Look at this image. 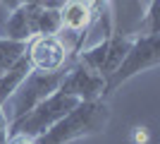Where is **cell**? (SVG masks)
Wrapping results in <instances>:
<instances>
[{"label": "cell", "instance_id": "obj_1", "mask_svg": "<svg viewBox=\"0 0 160 144\" xmlns=\"http://www.w3.org/2000/svg\"><path fill=\"white\" fill-rule=\"evenodd\" d=\"M108 123H110V106L105 99L79 101L65 118H60L53 127H48L43 135L33 139L36 144H72L77 139L105 132Z\"/></svg>", "mask_w": 160, "mask_h": 144}, {"label": "cell", "instance_id": "obj_2", "mask_svg": "<svg viewBox=\"0 0 160 144\" xmlns=\"http://www.w3.org/2000/svg\"><path fill=\"white\" fill-rule=\"evenodd\" d=\"M160 65V34H141L132 39V46L124 53L122 62L117 65L112 75L105 79V87H103V99L108 94H112L117 87H122L124 82H129L132 77L146 72V70H153Z\"/></svg>", "mask_w": 160, "mask_h": 144}, {"label": "cell", "instance_id": "obj_3", "mask_svg": "<svg viewBox=\"0 0 160 144\" xmlns=\"http://www.w3.org/2000/svg\"><path fill=\"white\" fill-rule=\"evenodd\" d=\"M67 67H69V65H67ZM67 67L58 70V72H38V70H33L31 75L19 84V89L12 94V99H10V101H12V110H10V115H7L10 125L22 120V118L27 115L29 110L36 108L46 96L58 91V87L62 84V79H65V75H67Z\"/></svg>", "mask_w": 160, "mask_h": 144}, {"label": "cell", "instance_id": "obj_4", "mask_svg": "<svg viewBox=\"0 0 160 144\" xmlns=\"http://www.w3.org/2000/svg\"><path fill=\"white\" fill-rule=\"evenodd\" d=\"M77 103H79V99H74V96L58 89L50 96H46L33 110H29L22 120L10 125V132H19V135H27V137H38L48 127H53L60 118H65Z\"/></svg>", "mask_w": 160, "mask_h": 144}, {"label": "cell", "instance_id": "obj_5", "mask_svg": "<svg viewBox=\"0 0 160 144\" xmlns=\"http://www.w3.org/2000/svg\"><path fill=\"white\" fill-rule=\"evenodd\" d=\"M27 55L31 60L33 70L38 72H58L65 70L72 60V55L67 51V46L60 41V36H36L27 46Z\"/></svg>", "mask_w": 160, "mask_h": 144}, {"label": "cell", "instance_id": "obj_6", "mask_svg": "<svg viewBox=\"0 0 160 144\" xmlns=\"http://www.w3.org/2000/svg\"><path fill=\"white\" fill-rule=\"evenodd\" d=\"M103 87H105V79L98 72L72 60L69 67H67L65 79H62V84L58 89L74 96V99H79V101H96V99H103Z\"/></svg>", "mask_w": 160, "mask_h": 144}, {"label": "cell", "instance_id": "obj_7", "mask_svg": "<svg viewBox=\"0 0 160 144\" xmlns=\"http://www.w3.org/2000/svg\"><path fill=\"white\" fill-rule=\"evenodd\" d=\"M58 12H60V27L62 31H72L77 34V46L72 51V58L77 53H81V46H84V39L88 36V29L96 24V12L91 3L88 0H62L60 7H58Z\"/></svg>", "mask_w": 160, "mask_h": 144}, {"label": "cell", "instance_id": "obj_8", "mask_svg": "<svg viewBox=\"0 0 160 144\" xmlns=\"http://www.w3.org/2000/svg\"><path fill=\"white\" fill-rule=\"evenodd\" d=\"M132 39L134 36H129V34H115V31L103 39V46H105L103 67H100V77H103V79H108V77L117 70V65L122 62L124 53H127L129 46H132Z\"/></svg>", "mask_w": 160, "mask_h": 144}, {"label": "cell", "instance_id": "obj_9", "mask_svg": "<svg viewBox=\"0 0 160 144\" xmlns=\"http://www.w3.org/2000/svg\"><path fill=\"white\" fill-rule=\"evenodd\" d=\"M31 72H33V65H31V60H29V55L24 53L5 75L0 77V108L7 106V101L12 99V94L19 89V84L24 82Z\"/></svg>", "mask_w": 160, "mask_h": 144}, {"label": "cell", "instance_id": "obj_10", "mask_svg": "<svg viewBox=\"0 0 160 144\" xmlns=\"http://www.w3.org/2000/svg\"><path fill=\"white\" fill-rule=\"evenodd\" d=\"M29 19H31V34L36 36H53L60 34V12L58 7L53 5H31V12H29Z\"/></svg>", "mask_w": 160, "mask_h": 144}, {"label": "cell", "instance_id": "obj_11", "mask_svg": "<svg viewBox=\"0 0 160 144\" xmlns=\"http://www.w3.org/2000/svg\"><path fill=\"white\" fill-rule=\"evenodd\" d=\"M31 5L36 3H24L19 5L17 10L10 12L7 17V24H5V31H7V39H12V41H31L33 34H31V19H29V12H31Z\"/></svg>", "mask_w": 160, "mask_h": 144}, {"label": "cell", "instance_id": "obj_12", "mask_svg": "<svg viewBox=\"0 0 160 144\" xmlns=\"http://www.w3.org/2000/svg\"><path fill=\"white\" fill-rule=\"evenodd\" d=\"M158 5H160V0H151L146 14H143V19H141V27L148 29L146 34H158Z\"/></svg>", "mask_w": 160, "mask_h": 144}, {"label": "cell", "instance_id": "obj_13", "mask_svg": "<svg viewBox=\"0 0 160 144\" xmlns=\"http://www.w3.org/2000/svg\"><path fill=\"white\" fill-rule=\"evenodd\" d=\"M24 3H36V5H53V7H60V3L58 0H0V5L5 7V10H17L19 5H24Z\"/></svg>", "mask_w": 160, "mask_h": 144}, {"label": "cell", "instance_id": "obj_14", "mask_svg": "<svg viewBox=\"0 0 160 144\" xmlns=\"http://www.w3.org/2000/svg\"><path fill=\"white\" fill-rule=\"evenodd\" d=\"M7 144H36V139L27 137V135H19V132H10L7 135Z\"/></svg>", "mask_w": 160, "mask_h": 144}, {"label": "cell", "instance_id": "obj_15", "mask_svg": "<svg viewBox=\"0 0 160 144\" xmlns=\"http://www.w3.org/2000/svg\"><path fill=\"white\" fill-rule=\"evenodd\" d=\"M134 142H136V144L148 142V132H146V127H136V132H134Z\"/></svg>", "mask_w": 160, "mask_h": 144}]
</instances>
